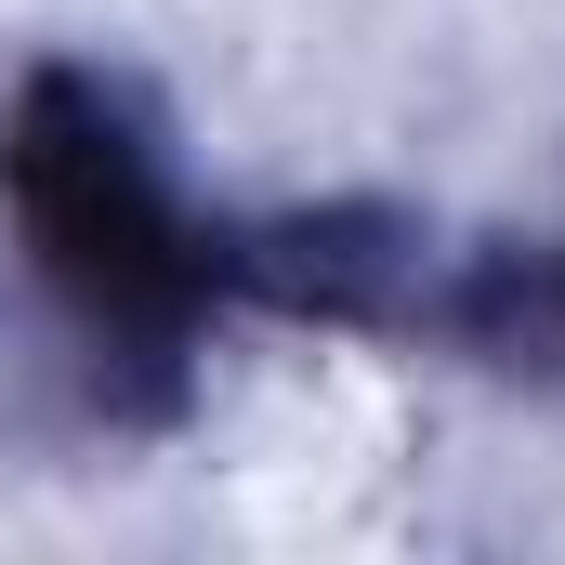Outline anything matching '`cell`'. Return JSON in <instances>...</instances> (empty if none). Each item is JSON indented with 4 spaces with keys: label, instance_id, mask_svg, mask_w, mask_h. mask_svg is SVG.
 <instances>
[{
    "label": "cell",
    "instance_id": "1",
    "mask_svg": "<svg viewBox=\"0 0 565 565\" xmlns=\"http://www.w3.org/2000/svg\"><path fill=\"white\" fill-rule=\"evenodd\" d=\"M13 198H26V237L53 289L93 316V329H171L198 302V237L171 211V184L145 171V145L93 106V93H40L26 132H13Z\"/></svg>",
    "mask_w": 565,
    "mask_h": 565
}]
</instances>
